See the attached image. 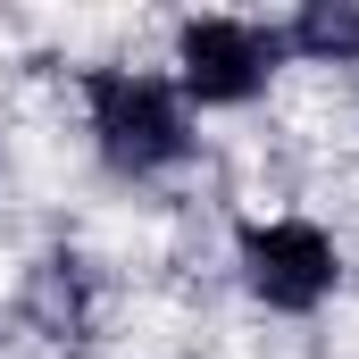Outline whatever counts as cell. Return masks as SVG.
I'll use <instances>...</instances> for the list:
<instances>
[{"mask_svg": "<svg viewBox=\"0 0 359 359\" xmlns=\"http://www.w3.org/2000/svg\"><path fill=\"white\" fill-rule=\"evenodd\" d=\"M84 134L117 184H159L201 151V117L159 67H84Z\"/></svg>", "mask_w": 359, "mask_h": 359, "instance_id": "6da1fadb", "label": "cell"}, {"mask_svg": "<svg viewBox=\"0 0 359 359\" xmlns=\"http://www.w3.org/2000/svg\"><path fill=\"white\" fill-rule=\"evenodd\" d=\"M176 92L192 117H209V109H251V100H268V84L284 76V34H276V17H226V8H209V17H184L176 25Z\"/></svg>", "mask_w": 359, "mask_h": 359, "instance_id": "7a4b0ae2", "label": "cell"}, {"mask_svg": "<svg viewBox=\"0 0 359 359\" xmlns=\"http://www.w3.org/2000/svg\"><path fill=\"white\" fill-rule=\"evenodd\" d=\"M234 276L268 318H318L343 284V251L318 217H243L234 226Z\"/></svg>", "mask_w": 359, "mask_h": 359, "instance_id": "3957f363", "label": "cell"}, {"mask_svg": "<svg viewBox=\"0 0 359 359\" xmlns=\"http://www.w3.org/2000/svg\"><path fill=\"white\" fill-rule=\"evenodd\" d=\"M284 59L301 67H359V8L351 0H301L292 17H276Z\"/></svg>", "mask_w": 359, "mask_h": 359, "instance_id": "277c9868", "label": "cell"}, {"mask_svg": "<svg viewBox=\"0 0 359 359\" xmlns=\"http://www.w3.org/2000/svg\"><path fill=\"white\" fill-rule=\"evenodd\" d=\"M25 318L42 326H84V259H42L34 268V292H25Z\"/></svg>", "mask_w": 359, "mask_h": 359, "instance_id": "5b68a950", "label": "cell"}]
</instances>
